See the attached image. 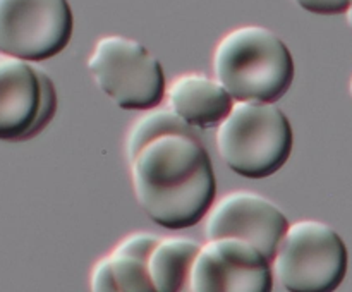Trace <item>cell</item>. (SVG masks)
<instances>
[{
  "instance_id": "1",
  "label": "cell",
  "mask_w": 352,
  "mask_h": 292,
  "mask_svg": "<svg viewBox=\"0 0 352 292\" xmlns=\"http://www.w3.org/2000/svg\"><path fill=\"white\" fill-rule=\"evenodd\" d=\"M129 165L138 203L164 229L195 227L215 201V170L201 137L165 134L144 144Z\"/></svg>"
},
{
  "instance_id": "2",
  "label": "cell",
  "mask_w": 352,
  "mask_h": 292,
  "mask_svg": "<svg viewBox=\"0 0 352 292\" xmlns=\"http://www.w3.org/2000/svg\"><path fill=\"white\" fill-rule=\"evenodd\" d=\"M217 81L234 102L275 103L294 81V58L277 33L248 24L220 38L213 52Z\"/></svg>"
},
{
  "instance_id": "3",
  "label": "cell",
  "mask_w": 352,
  "mask_h": 292,
  "mask_svg": "<svg viewBox=\"0 0 352 292\" xmlns=\"http://www.w3.org/2000/svg\"><path fill=\"white\" fill-rule=\"evenodd\" d=\"M220 158L237 175L265 179L280 170L294 144L287 115L274 103L234 102L217 126Z\"/></svg>"
},
{
  "instance_id": "4",
  "label": "cell",
  "mask_w": 352,
  "mask_h": 292,
  "mask_svg": "<svg viewBox=\"0 0 352 292\" xmlns=\"http://www.w3.org/2000/svg\"><path fill=\"white\" fill-rule=\"evenodd\" d=\"M349 251L333 227L299 220L287 227L272 260L274 280L289 292H330L344 282Z\"/></svg>"
},
{
  "instance_id": "5",
  "label": "cell",
  "mask_w": 352,
  "mask_h": 292,
  "mask_svg": "<svg viewBox=\"0 0 352 292\" xmlns=\"http://www.w3.org/2000/svg\"><path fill=\"white\" fill-rule=\"evenodd\" d=\"M96 86L122 110H150L165 98L162 62L141 41L102 36L88 58Z\"/></svg>"
},
{
  "instance_id": "6",
  "label": "cell",
  "mask_w": 352,
  "mask_h": 292,
  "mask_svg": "<svg viewBox=\"0 0 352 292\" xmlns=\"http://www.w3.org/2000/svg\"><path fill=\"white\" fill-rule=\"evenodd\" d=\"M55 112L57 93L50 76L34 62L0 52V141L33 139Z\"/></svg>"
},
{
  "instance_id": "7",
  "label": "cell",
  "mask_w": 352,
  "mask_h": 292,
  "mask_svg": "<svg viewBox=\"0 0 352 292\" xmlns=\"http://www.w3.org/2000/svg\"><path fill=\"white\" fill-rule=\"evenodd\" d=\"M74 17L67 0H0V52L30 62L60 54Z\"/></svg>"
},
{
  "instance_id": "8",
  "label": "cell",
  "mask_w": 352,
  "mask_h": 292,
  "mask_svg": "<svg viewBox=\"0 0 352 292\" xmlns=\"http://www.w3.org/2000/svg\"><path fill=\"white\" fill-rule=\"evenodd\" d=\"M272 261L239 237H217L201 244L192 261V292H270Z\"/></svg>"
},
{
  "instance_id": "9",
  "label": "cell",
  "mask_w": 352,
  "mask_h": 292,
  "mask_svg": "<svg viewBox=\"0 0 352 292\" xmlns=\"http://www.w3.org/2000/svg\"><path fill=\"white\" fill-rule=\"evenodd\" d=\"M287 227V216L274 201L256 192L232 191L213 201L203 230L206 240L217 237L248 240L272 261Z\"/></svg>"
},
{
  "instance_id": "10",
  "label": "cell",
  "mask_w": 352,
  "mask_h": 292,
  "mask_svg": "<svg viewBox=\"0 0 352 292\" xmlns=\"http://www.w3.org/2000/svg\"><path fill=\"white\" fill-rule=\"evenodd\" d=\"M160 237L134 232L117 243L107 256L91 268L89 289L95 292H153L148 258Z\"/></svg>"
},
{
  "instance_id": "11",
  "label": "cell",
  "mask_w": 352,
  "mask_h": 292,
  "mask_svg": "<svg viewBox=\"0 0 352 292\" xmlns=\"http://www.w3.org/2000/svg\"><path fill=\"white\" fill-rule=\"evenodd\" d=\"M168 106L195 129L217 127L234 105L230 93L217 79L201 72L177 76L165 88Z\"/></svg>"
},
{
  "instance_id": "12",
  "label": "cell",
  "mask_w": 352,
  "mask_h": 292,
  "mask_svg": "<svg viewBox=\"0 0 352 292\" xmlns=\"http://www.w3.org/2000/svg\"><path fill=\"white\" fill-rule=\"evenodd\" d=\"M201 244L191 237H160L148 258V271L157 292H181L189 289L192 261Z\"/></svg>"
},
{
  "instance_id": "13",
  "label": "cell",
  "mask_w": 352,
  "mask_h": 292,
  "mask_svg": "<svg viewBox=\"0 0 352 292\" xmlns=\"http://www.w3.org/2000/svg\"><path fill=\"white\" fill-rule=\"evenodd\" d=\"M165 134H189V136H198V129L189 126L188 122L181 119L170 109H153L146 110L144 115H141L133 126L129 127V133L126 137V155L127 160H133L138 151L157 137Z\"/></svg>"
},
{
  "instance_id": "14",
  "label": "cell",
  "mask_w": 352,
  "mask_h": 292,
  "mask_svg": "<svg viewBox=\"0 0 352 292\" xmlns=\"http://www.w3.org/2000/svg\"><path fill=\"white\" fill-rule=\"evenodd\" d=\"M301 9L308 10L318 16H337V14H346L352 0H294Z\"/></svg>"
},
{
  "instance_id": "15",
  "label": "cell",
  "mask_w": 352,
  "mask_h": 292,
  "mask_svg": "<svg viewBox=\"0 0 352 292\" xmlns=\"http://www.w3.org/2000/svg\"><path fill=\"white\" fill-rule=\"evenodd\" d=\"M346 17H347V24H349V27L352 30V3L349 9L346 10Z\"/></svg>"
},
{
  "instance_id": "16",
  "label": "cell",
  "mask_w": 352,
  "mask_h": 292,
  "mask_svg": "<svg viewBox=\"0 0 352 292\" xmlns=\"http://www.w3.org/2000/svg\"><path fill=\"white\" fill-rule=\"evenodd\" d=\"M349 91H351V96H352V79H351V85H349Z\"/></svg>"
}]
</instances>
